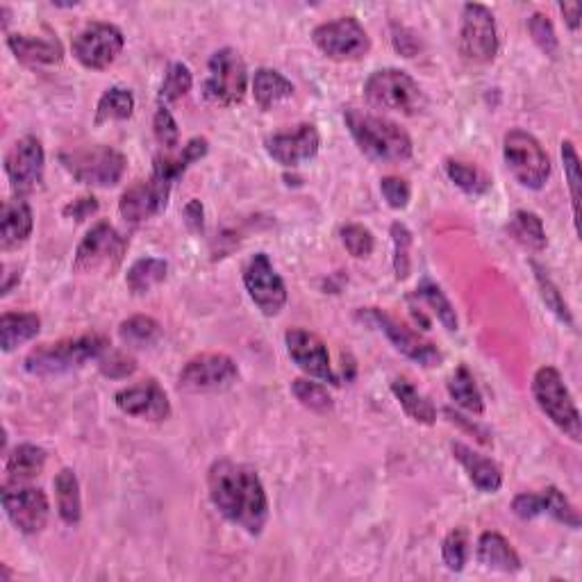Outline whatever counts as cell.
<instances>
[{
  "mask_svg": "<svg viewBox=\"0 0 582 582\" xmlns=\"http://www.w3.org/2000/svg\"><path fill=\"white\" fill-rule=\"evenodd\" d=\"M364 98L376 110L401 112L407 116L419 114L426 107V94L419 82L401 69H380L371 73L364 85Z\"/></svg>",
  "mask_w": 582,
  "mask_h": 582,
  "instance_id": "cell-4",
  "label": "cell"
},
{
  "mask_svg": "<svg viewBox=\"0 0 582 582\" xmlns=\"http://www.w3.org/2000/svg\"><path fill=\"white\" fill-rule=\"evenodd\" d=\"M185 223L191 232H203L205 228V210L203 203L191 198V201L185 205Z\"/></svg>",
  "mask_w": 582,
  "mask_h": 582,
  "instance_id": "cell-53",
  "label": "cell"
},
{
  "mask_svg": "<svg viewBox=\"0 0 582 582\" xmlns=\"http://www.w3.org/2000/svg\"><path fill=\"white\" fill-rule=\"evenodd\" d=\"M507 169L521 187L542 189L551 178V160L539 141L523 130H510L503 139Z\"/></svg>",
  "mask_w": 582,
  "mask_h": 582,
  "instance_id": "cell-7",
  "label": "cell"
},
{
  "mask_svg": "<svg viewBox=\"0 0 582 582\" xmlns=\"http://www.w3.org/2000/svg\"><path fill=\"white\" fill-rule=\"evenodd\" d=\"M128 241L123 239L114 226L107 221L96 223L85 237H82L76 260H73V269L78 273H94L98 269H114L123 260Z\"/></svg>",
  "mask_w": 582,
  "mask_h": 582,
  "instance_id": "cell-12",
  "label": "cell"
},
{
  "mask_svg": "<svg viewBox=\"0 0 582 582\" xmlns=\"http://www.w3.org/2000/svg\"><path fill=\"white\" fill-rule=\"evenodd\" d=\"M319 130L312 123H301L294 130L276 132L266 139V153H269L278 164L294 169L319 153Z\"/></svg>",
  "mask_w": 582,
  "mask_h": 582,
  "instance_id": "cell-20",
  "label": "cell"
},
{
  "mask_svg": "<svg viewBox=\"0 0 582 582\" xmlns=\"http://www.w3.org/2000/svg\"><path fill=\"white\" fill-rule=\"evenodd\" d=\"M342 241H344L346 251L353 257H357V260L369 257L373 253V246H376L371 230L364 226H357V223H351V226L342 228Z\"/></svg>",
  "mask_w": 582,
  "mask_h": 582,
  "instance_id": "cell-47",
  "label": "cell"
},
{
  "mask_svg": "<svg viewBox=\"0 0 582 582\" xmlns=\"http://www.w3.org/2000/svg\"><path fill=\"white\" fill-rule=\"evenodd\" d=\"M448 394H451L455 405H460L462 410H467L471 414L485 412L482 394H480L476 380H473L471 371L467 367H457L451 380H448Z\"/></svg>",
  "mask_w": 582,
  "mask_h": 582,
  "instance_id": "cell-35",
  "label": "cell"
},
{
  "mask_svg": "<svg viewBox=\"0 0 582 582\" xmlns=\"http://www.w3.org/2000/svg\"><path fill=\"white\" fill-rule=\"evenodd\" d=\"M135 112V96L126 87H110L96 105V123L126 121Z\"/></svg>",
  "mask_w": 582,
  "mask_h": 582,
  "instance_id": "cell-33",
  "label": "cell"
},
{
  "mask_svg": "<svg viewBox=\"0 0 582 582\" xmlns=\"http://www.w3.org/2000/svg\"><path fill=\"white\" fill-rule=\"evenodd\" d=\"M41 330V319L32 312H5L0 317V344L10 353L16 346L35 339Z\"/></svg>",
  "mask_w": 582,
  "mask_h": 582,
  "instance_id": "cell-27",
  "label": "cell"
},
{
  "mask_svg": "<svg viewBox=\"0 0 582 582\" xmlns=\"http://www.w3.org/2000/svg\"><path fill=\"white\" fill-rule=\"evenodd\" d=\"M210 151V144H207L205 137H194L187 141V146L182 148L178 155H160L155 157L153 162V176L162 178L166 182H176L182 173H185L191 164L203 160V157Z\"/></svg>",
  "mask_w": 582,
  "mask_h": 582,
  "instance_id": "cell-26",
  "label": "cell"
},
{
  "mask_svg": "<svg viewBox=\"0 0 582 582\" xmlns=\"http://www.w3.org/2000/svg\"><path fill=\"white\" fill-rule=\"evenodd\" d=\"M126 46L123 32L112 23H89L73 39V55L87 69H107Z\"/></svg>",
  "mask_w": 582,
  "mask_h": 582,
  "instance_id": "cell-13",
  "label": "cell"
},
{
  "mask_svg": "<svg viewBox=\"0 0 582 582\" xmlns=\"http://www.w3.org/2000/svg\"><path fill=\"white\" fill-rule=\"evenodd\" d=\"M344 121L355 144L369 160L398 164L412 157V139L398 123L385 119L367 110L348 107L344 112Z\"/></svg>",
  "mask_w": 582,
  "mask_h": 582,
  "instance_id": "cell-2",
  "label": "cell"
},
{
  "mask_svg": "<svg viewBox=\"0 0 582 582\" xmlns=\"http://www.w3.org/2000/svg\"><path fill=\"white\" fill-rule=\"evenodd\" d=\"M562 164L564 173H567L569 191H571V205H573V216L578 219V205H580V160L576 148H573L571 141H562Z\"/></svg>",
  "mask_w": 582,
  "mask_h": 582,
  "instance_id": "cell-48",
  "label": "cell"
},
{
  "mask_svg": "<svg viewBox=\"0 0 582 582\" xmlns=\"http://www.w3.org/2000/svg\"><path fill=\"white\" fill-rule=\"evenodd\" d=\"M119 337L130 348H148L160 342L162 326L151 317H130L119 326Z\"/></svg>",
  "mask_w": 582,
  "mask_h": 582,
  "instance_id": "cell-36",
  "label": "cell"
},
{
  "mask_svg": "<svg viewBox=\"0 0 582 582\" xmlns=\"http://www.w3.org/2000/svg\"><path fill=\"white\" fill-rule=\"evenodd\" d=\"M535 271H537V282H539V289H542V298H544V303L551 307V312L555 314L557 319L567 323V326H571L573 319H571V310H569V305L567 301H564L560 291H557V287L553 285V280L546 276V273L539 269V266L535 264Z\"/></svg>",
  "mask_w": 582,
  "mask_h": 582,
  "instance_id": "cell-46",
  "label": "cell"
},
{
  "mask_svg": "<svg viewBox=\"0 0 582 582\" xmlns=\"http://www.w3.org/2000/svg\"><path fill=\"white\" fill-rule=\"evenodd\" d=\"M153 132H155L157 144H160L162 148H166V151H169V153H173L180 146L178 123H176V119H173V114L169 110H166V105H162L160 110L155 112Z\"/></svg>",
  "mask_w": 582,
  "mask_h": 582,
  "instance_id": "cell-45",
  "label": "cell"
},
{
  "mask_svg": "<svg viewBox=\"0 0 582 582\" xmlns=\"http://www.w3.org/2000/svg\"><path fill=\"white\" fill-rule=\"evenodd\" d=\"M207 487L223 517L248 535H260L269 521V498L253 467L230 460L214 462L207 473Z\"/></svg>",
  "mask_w": 582,
  "mask_h": 582,
  "instance_id": "cell-1",
  "label": "cell"
},
{
  "mask_svg": "<svg viewBox=\"0 0 582 582\" xmlns=\"http://www.w3.org/2000/svg\"><path fill=\"white\" fill-rule=\"evenodd\" d=\"M471 542H469V530L467 528H455L446 535L444 544H442V557L446 569L451 571H462L464 564L469 560V551H471Z\"/></svg>",
  "mask_w": 582,
  "mask_h": 582,
  "instance_id": "cell-41",
  "label": "cell"
},
{
  "mask_svg": "<svg viewBox=\"0 0 582 582\" xmlns=\"http://www.w3.org/2000/svg\"><path fill=\"white\" fill-rule=\"evenodd\" d=\"M560 10L564 14V19H567V26L571 30H578L580 28V5L578 3H562Z\"/></svg>",
  "mask_w": 582,
  "mask_h": 582,
  "instance_id": "cell-55",
  "label": "cell"
},
{
  "mask_svg": "<svg viewBox=\"0 0 582 582\" xmlns=\"http://www.w3.org/2000/svg\"><path fill=\"white\" fill-rule=\"evenodd\" d=\"M248 85L246 64L235 48H221L210 57L203 94L207 101L230 107L244 101Z\"/></svg>",
  "mask_w": 582,
  "mask_h": 582,
  "instance_id": "cell-8",
  "label": "cell"
},
{
  "mask_svg": "<svg viewBox=\"0 0 582 582\" xmlns=\"http://www.w3.org/2000/svg\"><path fill=\"white\" fill-rule=\"evenodd\" d=\"M291 392L301 401L303 407L312 412H321L326 414L330 412L335 403H332V396L328 394V389L319 385V382H312V380H305V378H298L291 382Z\"/></svg>",
  "mask_w": 582,
  "mask_h": 582,
  "instance_id": "cell-39",
  "label": "cell"
},
{
  "mask_svg": "<svg viewBox=\"0 0 582 582\" xmlns=\"http://www.w3.org/2000/svg\"><path fill=\"white\" fill-rule=\"evenodd\" d=\"M512 512L519 519H537L544 514V498L542 494H519L512 501Z\"/></svg>",
  "mask_w": 582,
  "mask_h": 582,
  "instance_id": "cell-51",
  "label": "cell"
},
{
  "mask_svg": "<svg viewBox=\"0 0 582 582\" xmlns=\"http://www.w3.org/2000/svg\"><path fill=\"white\" fill-rule=\"evenodd\" d=\"M528 30H530L532 41H535V44L539 46V51L548 57L557 55V35H555L551 19H548L546 14H542V12L532 14L528 19Z\"/></svg>",
  "mask_w": 582,
  "mask_h": 582,
  "instance_id": "cell-43",
  "label": "cell"
},
{
  "mask_svg": "<svg viewBox=\"0 0 582 582\" xmlns=\"http://www.w3.org/2000/svg\"><path fill=\"white\" fill-rule=\"evenodd\" d=\"M244 287L266 317H276L287 303V287L273 269L269 255L257 253L244 269Z\"/></svg>",
  "mask_w": 582,
  "mask_h": 582,
  "instance_id": "cell-16",
  "label": "cell"
},
{
  "mask_svg": "<svg viewBox=\"0 0 582 582\" xmlns=\"http://www.w3.org/2000/svg\"><path fill=\"white\" fill-rule=\"evenodd\" d=\"M417 296L423 298L430 307H432V312L437 314V319L444 323V328L446 330H451L455 332L457 330V314H455V307L451 305V301H448L446 294L442 289H439L435 282H430V280H423L421 285L417 287Z\"/></svg>",
  "mask_w": 582,
  "mask_h": 582,
  "instance_id": "cell-37",
  "label": "cell"
},
{
  "mask_svg": "<svg viewBox=\"0 0 582 582\" xmlns=\"http://www.w3.org/2000/svg\"><path fill=\"white\" fill-rule=\"evenodd\" d=\"M253 96L262 110H271L273 105L294 96V85L273 69H257L253 76Z\"/></svg>",
  "mask_w": 582,
  "mask_h": 582,
  "instance_id": "cell-29",
  "label": "cell"
},
{
  "mask_svg": "<svg viewBox=\"0 0 582 582\" xmlns=\"http://www.w3.org/2000/svg\"><path fill=\"white\" fill-rule=\"evenodd\" d=\"M507 232H510V237L517 241V244L528 248V251H544L548 244L544 223L535 212L528 210L514 212L510 223H507Z\"/></svg>",
  "mask_w": 582,
  "mask_h": 582,
  "instance_id": "cell-32",
  "label": "cell"
},
{
  "mask_svg": "<svg viewBox=\"0 0 582 582\" xmlns=\"http://www.w3.org/2000/svg\"><path fill=\"white\" fill-rule=\"evenodd\" d=\"M532 396L548 419H551L557 428L573 442L582 439V426H580V412L569 387L564 385L560 371L553 367H542L535 378H532Z\"/></svg>",
  "mask_w": 582,
  "mask_h": 582,
  "instance_id": "cell-5",
  "label": "cell"
},
{
  "mask_svg": "<svg viewBox=\"0 0 582 582\" xmlns=\"http://www.w3.org/2000/svg\"><path fill=\"white\" fill-rule=\"evenodd\" d=\"M451 451L455 455V460L462 464L464 471L469 473V478L473 485H476L480 492L485 494H496L503 485V473L496 467V462L489 460L485 455H478L476 451H471L469 446L464 444H453Z\"/></svg>",
  "mask_w": 582,
  "mask_h": 582,
  "instance_id": "cell-23",
  "label": "cell"
},
{
  "mask_svg": "<svg viewBox=\"0 0 582 582\" xmlns=\"http://www.w3.org/2000/svg\"><path fill=\"white\" fill-rule=\"evenodd\" d=\"M194 85V76H191L189 66L182 62H176L169 66V71L164 73L162 87H160V103H176L182 96H187Z\"/></svg>",
  "mask_w": 582,
  "mask_h": 582,
  "instance_id": "cell-38",
  "label": "cell"
},
{
  "mask_svg": "<svg viewBox=\"0 0 582 582\" xmlns=\"http://www.w3.org/2000/svg\"><path fill=\"white\" fill-rule=\"evenodd\" d=\"M360 317L364 321L373 323L380 332H385L387 339L394 344L398 353L410 357V360L421 364V367H437V364L444 360V355L439 353V348L435 344L428 342V339H423L419 332L407 328L405 323L396 321L394 317H389V314H385L382 310L371 307V310L367 312H360Z\"/></svg>",
  "mask_w": 582,
  "mask_h": 582,
  "instance_id": "cell-14",
  "label": "cell"
},
{
  "mask_svg": "<svg viewBox=\"0 0 582 582\" xmlns=\"http://www.w3.org/2000/svg\"><path fill=\"white\" fill-rule=\"evenodd\" d=\"M3 507L16 530H21L23 535H37L46 528L48 517H51V503L44 489L39 487L5 485Z\"/></svg>",
  "mask_w": 582,
  "mask_h": 582,
  "instance_id": "cell-15",
  "label": "cell"
},
{
  "mask_svg": "<svg viewBox=\"0 0 582 582\" xmlns=\"http://www.w3.org/2000/svg\"><path fill=\"white\" fill-rule=\"evenodd\" d=\"M171 194V182H166L157 176H151L148 180H139L135 185L123 191L119 201V212L126 223L139 226L148 219H153L160 212H164L166 203H169Z\"/></svg>",
  "mask_w": 582,
  "mask_h": 582,
  "instance_id": "cell-18",
  "label": "cell"
},
{
  "mask_svg": "<svg viewBox=\"0 0 582 582\" xmlns=\"http://www.w3.org/2000/svg\"><path fill=\"white\" fill-rule=\"evenodd\" d=\"M444 169H446V176L451 178L462 191H467V194H485V191L489 189V180L482 176L476 166L460 162V160H446Z\"/></svg>",
  "mask_w": 582,
  "mask_h": 582,
  "instance_id": "cell-40",
  "label": "cell"
},
{
  "mask_svg": "<svg viewBox=\"0 0 582 582\" xmlns=\"http://www.w3.org/2000/svg\"><path fill=\"white\" fill-rule=\"evenodd\" d=\"M380 191L382 196H385V201L389 207H394V210H403L410 203V196H412V189H410V182L405 178H398V176H387L380 180Z\"/></svg>",
  "mask_w": 582,
  "mask_h": 582,
  "instance_id": "cell-50",
  "label": "cell"
},
{
  "mask_svg": "<svg viewBox=\"0 0 582 582\" xmlns=\"http://www.w3.org/2000/svg\"><path fill=\"white\" fill-rule=\"evenodd\" d=\"M239 369L232 357L223 353H203L189 360L178 373V387L187 394H214L232 387Z\"/></svg>",
  "mask_w": 582,
  "mask_h": 582,
  "instance_id": "cell-10",
  "label": "cell"
},
{
  "mask_svg": "<svg viewBox=\"0 0 582 582\" xmlns=\"http://www.w3.org/2000/svg\"><path fill=\"white\" fill-rule=\"evenodd\" d=\"M98 362H101L98 367H101L107 378H128L137 371L135 357L121 351H112V348H107V351L98 357Z\"/></svg>",
  "mask_w": 582,
  "mask_h": 582,
  "instance_id": "cell-49",
  "label": "cell"
},
{
  "mask_svg": "<svg viewBox=\"0 0 582 582\" xmlns=\"http://www.w3.org/2000/svg\"><path fill=\"white\" fill-rule=\"evenodd\" d=\"M46 155L37 137H23L5 155V173L16 194H30L44 180Z\"/></svg>",
  "mask_w": 582,
  "mask_h": 582,
  "instance_id": "cell-17",
  "label": "cell"
},
{
  "mask_svg": "<svg viewBox=\"0 0 582 582\" xmlns=\"http://www.w3.org/2000/svg\"><path fill=\"white\" fill-rule=\"evenodd\" d=\"M285 344L291 360H294L296 367L305 371L307 376L330 382V385H339V378L330 367L328 348L319 335H314V332L303 328H294L285 335Z\"/></svg>",
  "mask_w": 582,
  "mask_h": 582,
  "instance_id": "cell-19",
  "label": "cell"
},
{
  "mask_svg": "<svg viewBox=\"0 0 582 582\" xmlns=\"http://www.w3.org/2000/svg\"><path fill=\"white\" fill-rule=\"evenodd\" d=\"M114 403L123 414L146 421H166L171 417L169 396L160 387V382L155 380H146L135 387L121 389V392H116Z\"/></svg>",
  "mask_w": 582,
  "mask_h": 582,
  "instance_id": "cell-21",
  "label": "cell"
},
{
  "mask_svg": "<svg viewBox=\"0 0 582 582\" xmlns=\"http://www.w3.org/2000/svg\"><path fill=\"white\" fill-rule=\"evenodd\" d=\"M55 498H57V512L64 523L76 526L82 517V496H80V482L76 473L71 469H62L55 478Z\"/></svg>",
  "mask_w": 582,
  "mask_h": 582,
  "instance_id": "cell-31",
  "label": "cell"
},
{
  "mask_svg": "<svg viewBox=\"0 0 582 582\" xmlns=\"http://www.w3.org/2000/svg\"><path fill=\"white\" fill-rule=\"evenodd\" d=\"M476 557L482 567H487L492 571L514 573L521 569L519 553L514 551L512 544L507 542L503 535H498V532H482L478 539Z\"/></svg>",
  "mask_w": 582,
  "mask_h": 582,
  "instance_id": "cell-24",
  "label": "cell"
},
{
  "mask_svg": "<svg viewBox=\"0 0 582 582\" xmlns=\"http://www.w3.org/2000/svg\"><path fill=\"white\" fill-rule=\"evenodd\" d=\"M312 41L323 55L337 62L362 60L371 51V39L367 30L353 16H342L337 21L321 23L312 32Z\"/></svg>",
  "mask_w": 582,
  "mask_h": 582,
  "instance_id": "cell-9",
  "label": "cell"
},
{
  "mask_svg": "<svg viewBox=\"0 0 582 582\" xmlns=\"http://www.w3.org/2000/svg\"><path fill=\"white\" fill-rule=\"evenodd\" d=\"M542 498H544V514H548V517H553L555 521H560L569 528H580L578 510L571 505L569 498L564 496L560 489L546 487L542 492Z\"/></svg>",
  "mask_w": 582,
  "mask_h": 582,
  "instance_id": "cell-42",
  "label": "cell"
},
{
  "mask_svg": "<svg viewBox=\"0 0 582 582\" xmlns=\"http://www.w3.org/2000/svg\"><path fill=\"white\" fill-rule=\"evenodd\" d=\"M98 212V201L94 196H80L76 201H71L64 207V216L73 221H87L89 216H94Z\"/></svg>",
  "mask_w": 582,
  "mask_h": 582,
  "instance_id": "cell-52",
  "label": "cell"
},
{
  "mask_svg": "<svg viewBox=\"0 0 582 582\" xmlns=\"http://www.w3.org/2000/svg\"><path fill=\"white\" fill-rule=\"evenodd\" d=\"M460 53L471 64H489L498 53V32L494 14L480 3H469L462 10Z\"/></svg>",
  "mask_w": 582,
  "mask_h": 582,
  "instance_id": "cell-11",
  "label": "cell"
},
{
  "mask_svg": "<svg viewBox=\"0 0 582 582\" xmlns=\"http://www.w3.org/2000/svg\"><path fill=\"white\" fill-rule=\"evenodd\" d=\"M64 169L82 185L114 187L126 173V157L110 146H89L60 155Z\"/></svg>",
  "mask_w": 582,
  "mask_h": 582,
  "instance_id": "cell-6",
  "label": "cell"
},
{
  "mask_svg": "<svg viewBox=\"0 0 582 582\" xmlns=\"http://www.w3.org/2000/svg\"><path fill=\"white\" fill-rule=\"evenodd\" d=\"M107 348L110 342L103 335H82L44 344L28 355L26 371L32 376H57V373L80 369L89 360H98Z\"/></svg>",
  "mask_w": 582,
  "mask_h": 582,
  "instance_id": "cell-3",
  "label": "cell"
},
{
  "mask_svg": "<svg viewBox=\"0 0 582 582\" xmlns=\"http://www.w3.org/2000/svg\"><path fill=\"white\" fill-rule=\"evenodd\" d=\"M446 417H448V419H451L453 423H457V426H460V428H464V430H467V432H471V435H473V437H476L480 444H492V439H489V435H487V432H485V430H482V428L478 426V423H473V421H467V417H462V414H460V412L446 410Z\"/></svg>",
  "mask_w": 582,
  "mask_h": 582,
  "instance_id": "cell-54",
  "label": "cell"
},
{
  "mask_svg": "<svg viewBox=\"0 0 582 582\" xmlns=\"http://www.w3.org/2000/svg\"><path fill=\"white\" fill-rule=\"evenodd\" d=\"M166 273H169V264L160 260V257H141V260L130 266L126 282L130 291L146 294V291H151L155 285L166 280Z\"/></svg>",
  "mask_w": 582,
  "mask_h": 582,
  "instance_id": "cell-34",
  "label": "cell"
},
{
  "mask_svg": "<svg viewBox=\"0 0 582 582\" xmlns=\"http://www.w3.org/2000/svg\"><path fill=\"white\" fill-rule=\"evenodd\" d=\"M35 228V219H32V210L26 201L21 198H12L3 205V214H0V244L5 251L19 248L26 244Z\"/></svg>",
  "mask_w": 582,
  "mask_h": 582,
  "instance_id": "cell-22",
  "label": "cell"
},
{
  "mask_svg": "<svg viewBox=\"0 0 582 582\" xmlns=\"http://www.w3.org/2000/svg\"><path fill=\"white\" fill-rule=\"evenodd\" d=\"M392 392L410 419L423 423V426H432V423L437 421L435 405H432L430 398L423 396L412 382H407L405 378H396L392 380Z\"/></svg>",
  "mask_w": 582,
  "mask_h": 582,
  "instance_id": "cell-30",
  "label": "cell"
},
{
  "mask_svg": "<svg viewBox=\"0 0 582 582\" xmlns=\"http://www.w3.org/2000/svg\"><path fill=\"white\" fill-rule=\"evenodd\" d=\"M46 467V451L35 444H21L7 455L5 473L12 485H19L23 480L37 478Z\"/></svg>",
  "mask_w": 582,
  "mask_h": 582,
  "instance_id": "cell-28",
  "label": "cell"
},
{
  "mask_svg": "<svg viewBox=\"0 0 582 582\" xmlns=\"http://www.w3.org/2000/svg\"><path fill=\"white\" fill-rule=\"evenodd\" d=\"M7 46L12 48L16 60L23 64H60L64 51L57 39H44L32 35H10L7 37Z\"/></svg>",
  "mask_w": 582,
  "mask_h": 582,
  "instance_id": "cell-25",
  "label": "cell"
},
{
  "mask_svg": "<svg viewBox=\"0 0 582 582\" xmlns=\"http://www.w3.org/2000/svg\"><path fill=\"white\" fill-rule=\"evenodd\" d=\"M394 239V271L398 280H405L410 276V246H412V232L407 230L403 223H394L392 226Z\"/></svg>",
  "mask_w": 582,
  "mask_h": 582,
  "instance_id": "cell-44",
  "label": "cell"
}]
</instances>
